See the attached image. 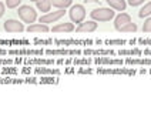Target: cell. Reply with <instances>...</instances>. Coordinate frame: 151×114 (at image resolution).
Here are the masks:
<instances>
[{"label": "cell", "instance_id": "obj_30", "mask_svg": "<svg viewBox=\"0 0 151 114\" xmlns=\"http://www.w3.org/2000/svg\"><path fill=\"white\" fill-rule=\"evenodd\" d=\"M22 3V0H6L4 4L7 6V9H16L19 7V4Z\"/></svg>", "mask_w": 151, "mask_h": 114}, {"label": "cell", "instance_id": "obj_26", "mask_svg": "<svg viewBox=\"0 0 151 114\" xmlns=\"http://www.w3.org/2000/svg\"><path fill=\"white\" fill-rule=\"evenodd\" d=\"M118 32H123V33H135V32H137V25H135V23H133V22H130V23L124 25L123 27H120V29H118Z\"/></svg>", "mask_w": 151, "mask_h": 114}, {"label": "cell", "instance_id": "obj_36", "mask_svg": "<svg viewBox=\"0 0 151 114\" xmlns=\"http://www.w3.org/2000/svg\"><path fill=\"white\" fill-rule=\"evenodd\" d=\"M24 83H27V84H30V83H32V84H37V83H39V79L30 77V76H29V77H26L24 79Z\"/></svg>", "mask_w": 151, "mask_h": 114}, {"label": "cell", "instance_id": "obj_24", "mask_svg": "<svg viewBox=\"0 0 151 114\" xmlns=\"http://www.w3.org/2000/svg\"><path fill=\"white\" fill-rule=\"evenodd\" d=\"M0 71H1V74H4V76H16L19 73V69L14 67V66H3Z\"/></svg>", "mask_w": 151, "mask_h": 114}, {"label": "cell", "instance_id": "obj_22", "mask_svg": "<svg viewBox=\"0 0 151 114\" xmlns=\"http://www.w3.org/2000/svg\"><path fill=\"white\" fill-rule=\"evenodd\" d=\"M39 83L40 84H57L59 83V76H40Z\"/></svg>", "mask_w": 151, "mask_h": 114}, {"label": "cell", "instance_id": "obj_33", "mask_svg": "<svg viewBox=\"0 0 151 114\" xmlns=\"http://www.w3.org/2000/svg\"><path fill=\"white\" fill-rule=\"evenodd\" d=\"M143 33H151V17H148L143 25Z\"/></svg>", "mask_w": 151, "mask_h": 114}, {"label": "cell", "instance_id": "obj_6", "mask_svg": "<svg viewBox=\"0 0 151 114\" xmlns=\"http://www.w3.org/2000/svg\"><path fill=\"white\" fill-rule=\"evenodd\" d=\"M93 63H96L97 66H123V60L121 58H116L114 56H96L93 58Z\"/></svg>", "mask_w": 151, "mask_h": 114}, {"label": "cell", "instance_id": "obj_10", "mask_svg": "<svg viewBox=\"0 0 151 114\" xmlns=\"http://www.w3.org/2000/svg\"><path fill=\"white\" fill-rule=\"evenodd\" d=\"M64 9H59V10H56V12H49V13H46L44 16L40 17V23H44V25H49V23H54V22H57L60 20L61 17L64 16Z\"/></svg>", "mask_w": 151, "mask_h": 114}, {"label": "cell", "instance_id": "obj_47", "mask_svg": "<svg viewBox=\"0 0 151 114\" xmlns=\"http://www.w3.org/2000/svg\"><path fill=\"white\" fill-rule=\"evenodd\" d=\"M148 73H150V74H151V67H150V70H148Z\"/></svg>", "mask_w": 151, "mask_h": 114}, {"label": "cell", "instance_id": "obj_35", "mask_svg": "<svg viewBox=\"0 0 151 114\" xmlns=\"http://www.w3.org/2000/svg\"><path fill=\"white\" fill-rule=\"evenodd\" d=\"M23 74H30L32 71H33V66H27V64H24L23 67H22V70H20Z\"/></svg>", "mask_w": 151, "mask_h": 114}, {"label": "cell", "instance_id": "obj_23", "mask_svg": "<svg viewBox=\"0 0 151 114\" xmlns=\"http://www.w3.org/2000/svg\"><path fill=\"white\" fill-rule=\"evenodd\" d=\"M51 7V1L50 0H39L37 1V9L43 12V13H49Z\"/></svg>", "mask_w": 151, "mask_h": 114}, {"label": "cell", "instance_id": "obj_45", "mask_svg": "<svg viewBox=\"0 0 151 114\" xmlns=\"http://www.w3.org/2000/svg\"><path fill=\"white\" fill-rule=\"evenodd\" d=\"M135 43H137V40H134V39H133V40H130V41H128V44H131V46H133V44H135Z\"/></svg>", "mask_w": 151, "mask_h": 114}, {"label": "cell", "instance_id": "obj_37", "mask_svg": "<svg viewBox=\"0 0 151 114\" xmlns=\"http://www.w3.org/2000/svg\"><path fill=\"white\" fill-rule=\"evenodd\" d=\"M141 3H144V0H128V4H130V6H133V7L140 6Z\"/></svg>", "mask_w": 151, "mask_h": 114}, {"label": "cell", "instance_id": "obj_1", "mask_svg": "<svg viewBox=\"0 0 151 114\" xmlns=\"http://www.w3.org/2000/svg\"><path fill=\"white\" fill-rule=\"evenodd\" d=\"M97 73L110 74V76H134L137 73V70L135 69H130V67H121V66H111V67L99 66Z\"/></svg>", "mask_w": 151, "mask_h": 114}, {"label": "cell", "instance_id": "obj_32", "mask_svg": "<svg viewBox=\"0 0 151 114\" xmlns=\"http://www.w3.org/2000/svg\"><path fill=\"white\" fill-rule=\"evenodd\" d=\"M14 60L12 57H0V66H12Z\"/></svg>", "mask_w": 151, "mask_h": 114}, {"label": "cell", "instance_id": "obj_5", "mask_svg": "<svg viewBox=\"0 0 151 114\" xmlns=\"http://www.w3.org/2000/svg\"><path fill=\"white\" fill-rule=\"evenodd\" d=\"M68 14H70V19H71L73 23L80 25L81 22H84V17H86V9H84L83 4H74V6L70 7Z\"/></svg>", "mask_w": 151, "mask_h": 114}, {"label": "cell", "instance_id": "obj_27", "mask_svg": "<svg viewBox=\"0 0 151 114\" xmlns=\"http://www.w3.org/2000/svg\"><path fill=\"white\" fill-rule=\"evenodd\" d=\"M150 14H151V1H148V3L138 12V16L141 17V19H144V17L150 16Z\"/></svg>", "mask_w": 151, "mask_h": 114}, {"label": "cell", "instance_id": "obj_21", "mask_svg": "<svg viewBox=\"0 0 151 114\" xmlns=\"http://www.w3.org/2000/svg\"><path fill=\"white\" fill-rule=\"evenodd\" d=\"M73 64L80 66V67H83V66H91L93 58H91V56H86V57L77 56V58H73Z\"/></svg>", "mask_w": 151, "mask_h": 114}, {"label": "cell", "instance_id": "obj_8", "mask_svg": "<svg viewBox=\"0 0 151 114\" xmlns=\"http://www.w3.org/2000/svg\"><path fill=\"white\" fill-rule=\"evenodd\" d=\"M23 63L27 66H53L56 64V60L54 58H49V57L37 56V57H33V58L24 57Z\"/></svg>", "mask_w": 151, "mask_h": 114}, {"label": "cell", "instance_id": "obj_19", "mask_svg": "<svg viewBox=\"0 0 151 114\" xmlns=\"http://www.w3.org/2000/svg\"><path fill=\"white\" fill-rule=\"evenodd\" d=\"M131 22V17H130V14L128 13H120L117 17H116V20H114V27H116V30H118L120 27H123L124 25H127V23H130Z\"/></svg>", "mask_w": 151, "mask_h": 114}, {"label": "cell", "instance_id": "obj_11", "mask_svg": "<svg viewBox=\"0 0 151 114\" xmlns=\"http://www.w3.org/2000/svg\"><path fill=\"white\" fill-rule=\"evenodd\" d=\"M51 66H33V73L39 76H60V69H50Z\"/></svg>", "mask_w": 151, "mask_h": 114}, {"label": "cell", "instance_id": "obj_4", "mask_svg": "<svg viewBox=\"0 0 151 114\" xmlns=\"http://www.w3.org/2000/svg\"><path fill=\"white\" fill-rule=\"evenodd\" d=\"M17 14H19V17H20L24 23H29V25H30V23H34L36 19H37V12H36L33 7L27 6V4L20 6L19 10H17Z\"/></svg>", "mask_w": 151, "mask_h": 114}, {"label": "cell", "instance_id": "obj_14", "mask_svg": "<svg viewBox=\"0 0 151 114\" xmlns=\"http://www.w3.org/2000/svg\"><path fill=\"white\" fill-rule=\"evenodd\" d=\"M126 64L128 66H147L151 67V57H127Z\"/></svg>", "mask_w": 151, "mask_h": 114}, {"label": "cell", "instance_id": "obj_25", "mask_svg": "<svg viewBox=\"0 0 151 114\" xmlns=\"http://www.w3.org/2000/svg\"><path fill=\"white\" fill-rule=\"evenodd\" d=\"M50 1L57 9H66L68 6H71V3H73V0H50Z\"/></svg>", "mask_w": 151, "mask_h": 114}, {"label": "cell", "instance_id": "obj_3", "mask_svg": "<svg viewBox=\"0 0 151 114\" xmlns=\"http://www.w3.org/2000/svg\"><path fill=\"white\" fill-rule=\"evenodd\" d=\"M44 54L49 57H77V56H81L83 51L78 49H49L44 51Z\"/></svg>", "mask_w": 151, "mask_h": 114}, {"label": "cell", "instance_id": "obj_28", "mask_svg": "<svg viewBox=\"0 0 151 114\" xmlns=\"http://www.w3.org/2000/svg\"><path fill=\"white\" fill-rule=\"evenodd\" d=\"M34 44H39V46H51L54 41H53V39H34L33 40Z\"/></svg>", "mask_w": 151, "mask_h": 114}, {"label": "cell", "instance_id": "obj_20", "mask_svg": "<svg viewBox=\"0 0 151 114\" xmlns=\"http://www.w3.org/2000/svg\"><path fill=\"white\" fill-rule=\"evenodd\" d=\"M109 3V6L114 10H118V12H124L127 7L126 0H106Z\"/></svg>", "mask_w": 151, "mask_h": 114}, {"label": "cell", "instance_id": "obj_9", "mask_svg": "<svg viewBox=\"0 0 151 114\" xmlns=\"http://www.w3.org/2000/svg\"><path fill=\"white\" fill-rule=\"evenodd\" d=\"M3 29L7 33H22L24 30V25L16 19H7L3 25Z\"/></svg>", "mask_w": 151, "mask_h": 114}, {"label": "cell", "instance_id": "obj_29", "mask_svg": "<svg viewBox=\"0 0 151 114\" xmlns=\"http://www.w3.org/2000/svg\"><path fill=\"white\" fill-rule=\"evenodd\" d=\"M127 43V40H104L106 46H126Z\"/></svg>", "mask_w": 151, "mask_h": 114}, {"label": "cell", "instance_id": "obj_46", "mask_svg": "<svg viewBox=\"0 0 151 114\" xmlns=\"http://www.w3.org/2000/svg\"><path fill=\"white\" fill-rule=\"evenodd\" d=\"M30 1H36V3H37V1H39V0H30Z\"/></svg>", "mask_w": 151, "mask_h": 114}, {"label": "cell", "instance_id": "obj_44", "mask_svg": "<svg viewBox=\"0 0 151 114\" xmlns=\"http://www.w3.org/2000/svg\"><path fill=\"white\" fill-rule=\"evenodd\" d=\"M86 3H99V0H84Z\"/></svg>", "mask_w": 151, "mask_h": 114}, {"label": "cell", "instance_id": "obj_12", "mask_svg": "<svg viewBox=\"0 0 151 114\" xmlns=\"http://www.w3.org/2000/svg\"><path fill=\"white\" fill-rule=\"evenodd\" d=\"M57 46H91L93 40H76V39H66V40H54Z\"/></svg>", "mask_w": 151, "mask_h": 114}, {"label": "cell", "instance_id": "obj_34", "mask_svg": "<svg viewBox=\"0 0 151 114\" xmlns=\"http://www.w3.org/2000/svg\"><path fill=\"white\" fill-rule=\"evenodd\" d=\"M137 44H140V46H151V39L140 37V39H137Z\"/></svg>", "mask_w": 151, "mask_h": 114}, {"label": "cell", "instance_id": "obj_2", "mask_svg": "<svg viewBox=\"0 0 151 114\" xmlns=\"http://www.w3.org/2000/svg\"><path fill=\"white\" fill-rule=\"evenodd\" d=\"M90 16L96 22H109V20H111L113 17L116 16V12H114V9L111 7H99L91 10Z\"/></svg>", "mask_w": 151, "mask_h": 114}, {"label": "cell", "instance_id": "obj_17", "mask_svg": "<svg viewBox=\"0 0 151 114\" xmlns=\"http://www.w3.org/2000/svg\"><path fill=\"white\" fill-rule=\"evenodd\" d=\"M29 33H47L50 29H49V26L47 25H44V23H32V25H29V27L26 29Z\"/></svg>", "mask_w": 151, "mask_h": 114}, {"label": "cell", "instance_id": "obj_38", "mask_svg": "<svg viewBox=\"0 0 151 114\" xmlns=\"http://www.w3.org/2000/svg\"><path fill=\"white\" fill-rule=\"evenodd\" d=\"M4 12H6V4L3 1H0V17L4 14Z\"/></svg>", "mask_w": 151, "mask_h": 114}, {"label": "cell", "instance_id": "obj_15", "mask_svg": "<svg viewBox=\"0 0 151 114\" xmlns=\"http://www.w3.org/2000/svg\"><path fill=\"white\" fill-rule=\"evenodd\" d=\"M97 30V23L96 20H90V22H81L77 26L76 32L77 33H91Z\"/></svg>", "mask_w": 151, "mask_h": 114}, {"label": "cell", "instance_id": "obj_7", "mask_svg": "<svg viewBox=\"0 0 151 114\" xmlns=\"http://www.w3.org/2000/svg\"><path fill=\"white\" fill-rule=\"evenodd\" d=\"M9 56H43L44 54V50L43 49H12L7 51Z\"/></svg>", "mask_w": 151, "mask_h": 114}, {"label": "cell", "instance_id": "obj_13", "mask_svg": "<svg viewBox=\"0 0 151 114\" xmlns=\"http://www.w3.org/2000/svg\"><path fill=\"white\" fill-rule=\"evenodd\" d=\"M84 56H116L117 53L114 50H110V49H86L83 51Z\"/></svg>", "mask_w": 151, "mask_h": 114}, {"label": "cell", "instance_id": "obj_43", "mask_svg": "<svg viewBox=\"0 0 151 114\" xmlns=\"http://www.w3.org/2000/svg\"><path fill=\"white\" fill-rule=\"evenodd\" d=\"M0 56H7V50H0Z\"/></svg>", "mask_w": 151, "mask_h": 114}, {"label": "cell", "instance_id": "obj_16", "mask_svg": "<svg viewBox=\"0 0 151 114\" xmlns=\"http://www.w3.org/2000/svg\"><path fill=\"white\" fill-rule=\"evenodd\" d=\"M74 30V25L73 23H57L56 26H53L51 32L53 33H71Z\"/></svg>", "mask_w": 151, "mask_h": 114}, {"label": "cell", "instance_id": "obj_41", "mask_svg": "<svg viewBox=\"0 0 151 114\" xmlns=\"http://www.w3.org/2000/svg\"><path fill=\"white\" fill-rule=\"evenodd\" d=\"M143 54H144V56H151V49H144L143 50Z\"/></svg>", "mask_w": 151, "mask_h": 114}, {"label": "cell", "instance_id": "obj_18", "mask_svg": "<svg viewBox=\"0 0 151 114\" xmlns=\"http://www.w3.org/2000/svg\"><path fill=\"white\" fill-rule=\"evenodd\" d=\"M117 54L120 57H140L143 56V50L141 49H121L117 51Z\"/></svg>", "mask_w": 151, "mask_h": 114}, {"label": "cell", "instance_id": "obj_31", "mask_svg": "<svg viewBox=\"0 0 151 114\" xmlns=\"http://www.w3.org/2000/svg\"><path fill=\"white\" fill-rule=\"evenodd\" d=\"M76 73L77 74H93L94 73V70L90 69V66H83V69H78Z\"/></svg>", "mask_w": 151, "mask_h": 114}, {"label": "cell", "instance_id": "obj_39", "mask_svg": "<svg viewBox=\"0 0 151 114\" xmlns=\"http://www.w3.org/2000/svg\"><path fill=\"white\" fill-rule=\"evenodd\" d=\"M64 73L66 74H76V69H73V67H66V69H64Z\"/></svg>", "mask_w": 151, "mask_h": 114}, {"label": "cell", "instance_id": "obj_42", "mask_svg": "<svg viewBox=\"0 0 151 114\" xmlns=\"http://www.w3.org/2000/svg\"><path fill=\"white\" fill-rule=\"evenodd\" d=\"M56 64H64V58H59V60H57V61H56Z\"/></svg>", "mask_w": 151, "mask_h": 114}, {"label": "cell", "instance_id": "obj_40", "mask_svg": "<svg viewBox=\"0 0 151 114\" xmlns=\"http://www.w3.org/2000/svg\"><path fill=\"white\" fill-rule=\"evenodd\" d=\"M23 60H24V57L17 56L16 58H14V63H16V64H22V63H23Z\"/></svg>", "mask_w": 151, "mask_h": 114}]
</instances>
